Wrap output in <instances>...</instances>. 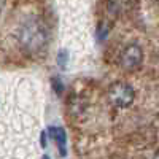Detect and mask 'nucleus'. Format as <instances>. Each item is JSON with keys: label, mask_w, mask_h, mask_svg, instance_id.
I'll use <instances>...</instances> for the list:
<instances>
[{"label": "nucleus", "mask_w": 159, "mask_h": 159, "mask_svg": "<svg viewBox=\"0 0 159 159\" xmlns=\"http://www.w3.org/2000/svg\"><path fill=\"white\" fill-rule=\"evenodd\" d=\"M48 40V32L40 22L34 21L25 24L21 30V42L22 45L30 49V51H38L42 49Z\"/></svg>", "instance_id": "f257e3e1"}, {"label": "nucleus", "mask_w": 159, "mask_h": 159, "mask_svg": "<svg viewBox=\"0 0 159 159\" xmlns=\"http://www.w3.org/2000/svg\"><path fill=\"white\" fill-rule=\"evenodd\" d=\"M108 99H110V102L115 105V107L124 108V107H129V105L134 102L135 92H134V89H132V86H129L127 83L118 81V83L110 86Z\"/></svg>", "instance_id": "f03ea898"}, {"label": "nucleus", "mask_w": 159, "mask_h": 159, "mask_svg": "<svg viewBox=\"0 0 159 159\" xmlns=\"http://www.w3.org/2000/svg\"><path fill=\"white\" fill-rule=\"evenodd\" d=\"M119 61H121V65L126 70L139 69L143 61V51L137 43H130L123 49L121 56H119Z\"/></svg>", "instance_id": "7ed1b4c3"}, {"label": "nucleus", "mask_w": 159, "mask_h": 159, "mask_svg": "<svg viewBox=\"0 0 159 159\" xmlns=\"http://www.w3.org/2000/svg\"><path fill=\"white\" fill-rule=\"evenodd\" d=\"M49 134L52 135V139L56 140L57 147L61 150V154L65 156L67 154V150H65V140H67V137H65V130L62 127H49Z\"/></svg>", "instance_id": "20e7f679"}, {"label": "nucleus", "mask_w": 159, "mask_h": 159, "mask_svg": "<svg viewBox=\"0 0 159 159\" xmlns=\"http://www.w3.org/2000/svg\"><path fill=\"white\" fill-rule=\"evenodd\" d=\"M57 64L62 69H65V65H67V51H61L57 54Z\"/></svg>", "instance_id": "39448f33"}, {"label": "nucleus", "mask_w": 159, "mask_h": 159, "mask_svg": "<svg viewBox=\"0 0 159 159\" xmlns=\"http://www.w3.org/2000/svg\"><path fill=\"white\" fill-rule=\"evenodd\" d=\"M2 10H3V0H0V15H2Z\"/></svg>", "instance_id": "423d86ee"}, {"label": "nucleus", "mask_w": 159, "mask_h": 159, "mask_svg": "<svg viewBox=\"0 0 159 159\" xmlns=\"http://www.w3.org/2000/svg\"><path fill=\"white\" fill-rule=\"evenodd\" d=\"M43 159H49V157H48V156H43Z\"/></svg>", "instance_id": "0eeeda50"}, {"label": "nucleus", "mask_w": 159, "mask_h": 159, "mask_svg": "<svg viewBox=\"0 0 159 159\" xmlns=\"http://www.w3.org/2000/svg\"><path fill=\"white\" fill-rule=\"evenodd\" d=\"M157 3H159V0H157Z\"/></svg>", "instance_id": "6e6552de"}]
</instances>
